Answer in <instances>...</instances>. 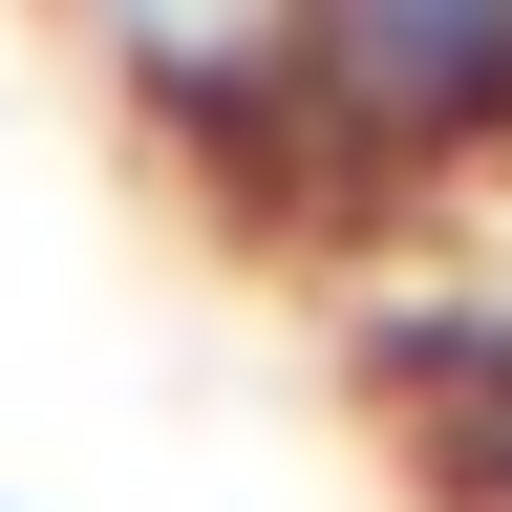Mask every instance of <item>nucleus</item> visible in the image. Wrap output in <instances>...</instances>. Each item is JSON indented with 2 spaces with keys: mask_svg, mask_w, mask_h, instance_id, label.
I'll return each mask as SVG.
<instances>
[{
  "mask_svg": "<svg viewBox=\"0 0 512 512\" xmlns=\"http://www.w3.org/2000/svg\"><path fill=\"white\" fill-rule=\"evenodd\" d=\"M192 150L299 214H406L512 171V0H256L235 43H171Z\"/></svg>",
  "mask_w": 512,
  "mask_h": 512,
  "instance_id": "nucleus-1",
  "label": "nucleus"
}]
</instances>
